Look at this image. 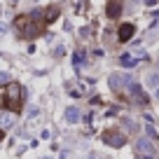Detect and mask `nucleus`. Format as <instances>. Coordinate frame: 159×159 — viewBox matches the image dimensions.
Returning a JSON list of instances; mask_svg holds the SVG:
<instances>
[{
    "label": "nucleus",
    "instance_id": "1",
    "mask_svg": "<svg viewBox=\"0 0 159 159\" xmlns=\"http://www.w3.org/2000/svg\"><path fill=\"white\" fill-rule=\"evenodd\" d=\"M2 108L12 110V112H21V84L19 82H10L5 89V98H2Z\"/></svg>",
    "mask_w": 159,
    "mask_h": 159
},
{
    "label": "nucleus",
    "instance_id": "2",
    "mask_svg": "<svg viewBox=\"0 0 159 159\" xmlns=\"http://www.w3.org/2000/svg\"><path fill=\"white\" fill-rule=\"evenodd\" d=\"M136 159H154V143L150 138H140L136 143Z\"/></svg>",
    "mask_w": 159,
    "mask_h": 159
},
{
    "label": "nucleus",
    "instance_id": "3",
    "mask_svg": "<svg viewBox=\"0 0 159 159\" xmlns=\"http://www.w3.org/2000/svg\"><path fill=\"white\" fill-rule=\"evenodd\" d=\"M16 28L21 30V33L26 35V38H33L35 33H38V26H30V21H28V16H16Z\"/></svg>",
    "mask_w": 159,
    "mask_h": 159
},
{
    "label": "nucleus",
    "instance_id": "4",
    "mask_svg": "<svg viewBox=\"0 0 159 159\" xmlns=\"http://www.w3.org/2000/svg\"><path fill=\"white\" fill-rule=\"evenodd\" d=\"M126 84H131V77L126 73H112L110 75V87H112L115 91L122 89V87H126Z\"/></svg>",
    "mask_w": 159,
    "mask_h": 159
},
{
    "label": "nucleus",
    "instance_id": "5",
    "mask_svg": "<svg viewBox=\"0 0 159 159\" xmlns=\"http://www.w3.org/2000/svg\"><path fill=\"white\" fill-rule=\"evenodd\" d=\"M103 140H105L108 145H112V148H122V145L126 143L124 134H117V131H105V134H103Z\"/></svg>",
    "mask_w": 159,
    "mask_h": 159
},
{
    "label": "nucleus",
    "instance_id": "6",
    "mask_svg": "<svg viewBox=\"0 0 159 159\" xmlns=\"http://www.w3.org/2000/svg\"><path fill=\"white\" fill-rule=\"evenodd\" d=\"M105 14H108L110 19H117V16L122 14V2H119V0H110L108 7H105Z\"/></svg>",
    "mask_w": 159,
    "mask_h": 159
},
{
    "label": "nucleus",
    "instance_id": "7",
    "mask_svg": "<svg viewBox=\"0 0 159 159\" xmlns=\"http://www.w3.org/2000/svg\"><path fill=\"white\" fill-rule=\"evenodd\" d=\"M131 94H134V101L136 103H140V105H148V96H145V91L140 89V84H131Z\"/></svg>",
    "mask_w": 159,
    "mask_h": 159
},
{
    "label": "nucleus",
    "instance_id": "8",
    "mask_svg": "<svg viewBox=\"0 0 159 159\" xmlns=\"http://www.w3.org/2000/svg\"><path fill=\"white\" fill-rule=\"evenodd\" d=\"M119 42H129L131 38H134V24H124V26H119Z\"/></svg>",
    "mask_w": 159,
    "mask_h": 159
},
{
    "label": "nucleus",
    "instance_id": "9",
    "mask_svg": "<svg viewBox=\"0 0 159 159\" xmlns=\"http://www.w3.org/2000/svg\"><path fill=\"white\" fill-rule=\"evenodd\" d=\"M119 63L124 66V68H136V63H138V59H136L134 54H122V56H119Z\"/></svg>",
    "mask_w": 159,
    "mask_h": 159
},
{
    "label": "nucleus",
    "instance_id": "10",
    "mask_svg": "<svg viewBox=\"0 0 159 159\" xmlns=\"http://www.w3.org/2000/svg\"><path fill=\"white\" fill-rule=\"evenodd\" d=\"M66 122H68V124H77L80 122V110L77 108H68L66 110Z\"/></svg>",
    "mask_w": 159,
    "mask_h": 159
},
{
    "label": "nucleus",
    "instance_id": "11",
    "mask_svg": "<svg viewBox=\"0 0 159 159\" xmlns=\"http://www.w3.org/2000/svg\"><path fill=\"white\" fill-rule=\"evenodd\" d=\"M42 16H45V24H52V21H54L56 16H59V7H56V5L47 7V12H45V14H42Z\"/></svg>",
    "mask_w": 159,
    "mask_h": 159
},
{
    "label": "nucleus",
    "instance_id": "12",
    "mask_svg": "<svg viewBox=\"0 0 159 159\" xmlns=\"http://www.w3.org/2000/svg\"><path fill=\"white\" fill-rule=\"evenodd\" d=\"M145 82H148V87H152V89H159V75L157 73H150L148 77H145Z\"/></svg>",
    "mask_w": 159,
    "mask_h": 159
},
{
    "label": "nucleus",
    "instance_id": "13",
    "mask_svg": "<svg viewBox=\"0 0 159 159\" xmlns=\"http://www.w3.org/2000/svg\"><path fill=\"white\" fill-rule=\"evenodd\" d=\"M0 124H2V126L7 129V126H12V124H14V117H12V115H0Z\"/></svg>",
    "mask_w": 159,
    "mask_h": 159
},
{
    "label": "nucleus",
    "instance_id": "14",
    "mask_svg": "<svg viewBox=\"0 0 159 159\" xmlns=\"http://www.w3.org/2000/svg\"><path fill=\"white\" fill-rule=\"evenodd\" d=\"M84 63V54H82V52H77V54H75V68H77V66H82Z\"/></svg>",
    "mask_w": 159,
    "mask_h": 159
},
{
    "label": "nucleus",
    "instance_id": "15",
    "mask_svg": "<svg viewBox=\"0 0 159 159\" xmlns=\"http://www.w3.org/2000/svg\"><path fill=\"white\" fill-rule=\"evenodd\" d=\"M38 115H40V110H38V108H30V115H28V119H35Z\"/></svg>",
    "mask_w": 159,
    "mask_h": 159
},
{
    "label": "nucleus",
    "instance_id": "16",
    "mask_svg": "<svg viewBox=\"0 0 159 159\" xmlns=\"http://www.w3.org/2000/svg\"><path fill=\"white\" fill-rule=\"evenodd\" d=\"M145 131H148V134L152 136V134H154V126H152V124H145Z\"/></svg>",
    "mask_w": 159,
    "mask_h": 159
},
{
    "label": "nucleus",
    "instance_id": "17",
    "mask_svg": "<svg viewBox=\"0 0 159 159\" xmlns=\"http://www.w3.org/2000/svg\"><path fill=\"white\" fill-rule=\"evenodd\" d=\"M145 5H148V7H154V5H157V0H145Z\"/></svg>",
    "mask_w": 159,
    "mask_h": 159
},
{
    "label": "nucleus",
    "instance_id": "18",
    "mask_svg": "<svg viewBox=\"0 0 159 159\" xmlns=\"http://www.w3.org/2000/svg\"><path fill=\"white\" fill-rule=\"evenodd\" d=\"M154 96H157V101H159V89H157V91H154Z\"/></svg>",
    "mask_w": 159,
    "mask_h": 159
},
{
    "label": "nucleus",
    "instance_id": "19",
    "mask_svg": "<svg viewBox=\"0 0 159 159\" xmlns=\"http://www.w3.org/2000/svg\"><path fill=\"white\" fill-rule=\"evenodd\" d=\"M2 77H5V75H0V82H2Z\"/></svg>",
    "mask_w": 159,
    "mask_h": 159
},
{
    "label": "nucleus",
    "instance_id": "20",
    "mask_svg": "<svg viewBox=\"0 0 159 159\" xmlns=\"http://www.w3.org/2000/svg\"><path fill=\"white\" fill-rule=\"evenodd\" d=\"M10 2H12V5H14V2H16V0H10Z\"/></svg>",
    "mask_w": 159,
    "mask_h": 159
},
{
    "label": "nucleus",
    "instance_id": "21",
    "mask_svg": "<svg viewBox=\"0 0 159 159\" xmlns=\"http://www.w3.org/2000/svg\"><path fill=\"white\" fill-rule=\"evenodd\" d=\"M0 140H2V131H0Z\"/></svg>",
    "mask_w": 159,
    "mask_h": 159
},
{
    "label": "nucleus",
    "instance_id": "22",
    "mask_svg": "<svg viewBox=\"0 0 159 159\" xmlns=\"http://www.w3.org/2000/svg\"><path fill=\"white\" fill-rule=\"evenodd\" d=\"M89 159H96V157H94V154H91V157H89Z\"/></svg>",
    "mask_w": 159,
    "mask_h": 159
},
{
    "label": "nucleus",
    "instance_id": "23",
    "mask_svg": "<svg viewBox=\"0 0 159 159\" xmlns=\"http://www.w3.org/2000/svg\"><path fill=\"white\" fill-rule=\"evenodd\" d=\"M42 159H52V157H42Z\"/></svg>",
    "mask_w": 159,
    "mask_h": 159
}]
</instances>
